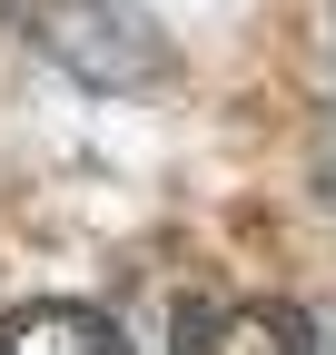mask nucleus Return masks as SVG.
<instances>
[{
  "label": "nucleus",
  "mask_w": 336,
  "mask_h": 355,
  "mask_svg": "<svg viewBox=\"0 0 336 355\" xmlns=\"http://www.w3.org/2000/svg\"><path fill=\"white\" fill-rule=\"evenodd\" d=\"M40 50L60 69H79L90 89H149L168 79V40L149 30L139 0H60L50 30H40Z\"/></svg>",
  "instance_id": "obj_1"
},
{
  "label": "nucleus",
  "mask_w": 336,
  "mask_h": 355,
  "mask_svg": "<svg viewBox=\"0 0 336 355\" xmlns=\"http://www.w3.org/2000/svg\"><path fill=\"white\" fill-rule=\"evenodd\" d=\"M0 355H129V336H119L99 306H20V316H0Z\"/></svg>",
  "instance_id": "obj_2"
},
{
  "label": "nucleus",
  "mask_w": 336,
  "mask_h": 355,
  "mask_svg": "<svg viewBox=\"0 0 336 355\" xmlns=\"http://www.w3.org/2000/svg\"><path fill=\"white\" fill-rule=\"evenodd\" d=\"M178 355H307V326L287 306H218V316H188Z\"/></svg>",
  "instance_id": "obj_3"
},
{
  "label": "nucleus",
  "mask_w": 336,
  "mask_h": 355,
  "mask_svg": "<svg viewBox=\"0 0 336 355\" xmlns=\"http://www.w3.org/2000/svg\"><path fill=\"white\" fill-rule=\"evenodd\" d=\"M0 10H10V0H0Z\"/></svg>",
  "instance_id": "obj_4"
}]
</instances>
